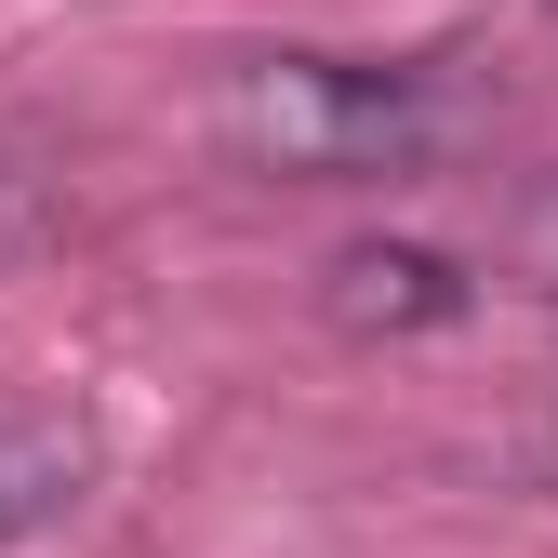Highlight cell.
I'll return each mask as SVG.
<instances>
[{
    "label": "cell",
    "instance_id": "1",
    "mask_svg": "<svg viewBox=\"0 0 558 558\" xmlns=\"http://www.w3.org/2000/svg\"><path fill=\"white\" fill-rule=\"evenodd\" d=\"M214 120L253 173H412L439 147L426 66H360V53H253Z\"/></svg>",
    "mask_w": 558,
    "mask_h": 558
},
{
    "label": "cell",
    "instance_id": "2",
    "mask_svg": "<svg viewBox=\"0 0 558 558\" xmlns=\"http://www.w3.org/2000/svg\"><path fill=\"white\" fill-rule=\"evenodd\" d=\"M465 306H478V279H465L452 253H426V240H345V253L319 266V319L360 332V345L439 332V319H465Z\"/></svg>",
    "mask_w": 558,
    "mask_h": 558
},
{
    "label": "cell",
    "instance_id": "3",
    "mask_svg": "<svg viewBox=\"0 0 558 558\" xmlns=\"http://www.w3.org/2000/svg\"><path fill=\"white\" fill-rule=\"evenodd\" d=\"M66 506H81V439H66V426H14V439H0V545L53 532Z\"/></svg>",
    "mask_w": 558,
    "mask_h": 558
},
{
    "label": "cell",
    "instance_id": "4",
    "mask_svg": "<svg viewBox=\"0 0 558 558\" xmlns=\"http://www.w3.org/2000/svg\"><path fill=\"white\" fill-rule=\"evenodd\" d=\"M506 266L532 279V293H558V173H545L519 214H506Z\"/></svg>",
    "mask_w": 558,
    "mask_h": 558
}]
</instances>
